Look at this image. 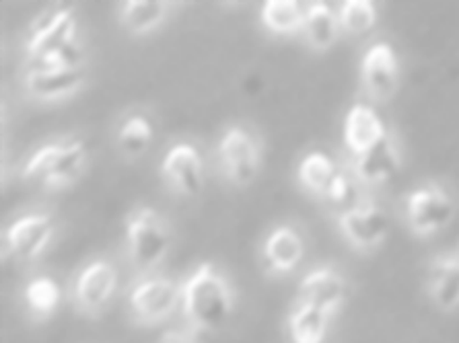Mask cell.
I'll return each instance as SVG.
<instances>
[{
    "label": "cell",
    "mask_w": 459,
    "mask_h": 343,
    "mask_svg": "<svg viewBox=\"0 0 459 343\" xmlns=\"http://www.w3.org/2000/svg\"><path fill=\"white\" fill-rule=\"evenodd\" d=\"M85 66V47L81 41L60 47L39 58L27 60V73H48V70H66Z\"/></svg>",
    "instance_id": "4316f807"
},
{
    "label": "cell",
    "mask_w": 459,
    "mask_h": 343,
    "mask_svg": "<svg viewBox=\"0 0 459 343\" xmlns=\"http://www.w3.org/2000/svg\"><path fill=\"white\" fill-rule=\"evenodd\" d=\"M457 206L447 189L427 184L412 189L404 200V216L408 228L416 236H435L455 219Z\"/></svg>",
    "instance_id": "8992f818"
},
{
    "label": "cell",
    "mask_w": 459,
    "mask_h": 343,
    "mask_svg": "<svg viewBox=\"0 0 459 343\" xmlns=\"http://www.w3.org/2000/svg\"><path fill=\"white\" fill-rule=\"evenodd\" d=\"M330 314L316 306L295 303L287 319L290 343H324L330 329Z\"/></svg>",
    "instance_id": "603a6c76"
},
{
    "label": "cell",
    "mask_w": 459,
    "mask_h": 343,
    "mask_svg": "<svg viewBox=\"0 0 459 343\" xmlns=\"http://www.w3.org/2000/svg\"><path fill=\"white\" fill-rule=\"evenodd\" d=\"M155 138L152 122L143 114H132L117 125L116 146L126 159H138L149 150Z\"/></svg>",
    "instance_id": "cb8c5ba5"
},
{
    "label": "cell",
    "mask_w": 459,
    "mask_h": 343,
    "mask_svg": "<svg viewBox=\"0 0 459 343\" xmlns=\"http://www.w3.org/2000/svg\"><path fill=\"white\" fill-rule=\"evenodd\" d=\"M23 300L27 311L38 319H48L58 311L62 303V288L52 276H36L25 284Z\"/></svg>",
    "instance_id": "d4e9b609"
},
{
    "label": "cell",
    "mask_w": 459,
    "mask_h": 343,
    "mask_svg": "<svg viewBox=\"0 0 459 343\" xmlns=\"http://www.w3.org/2000/svg\"><path fill=\"white\" fill-rule=\"evenodd\" d=\"M82 140H60L41 146L23 165V177L39 181L46 189H65L81 179L87 165Z\"/></svg>",
    "instance_id": "3957f363"
},
{
    "label": "cell",
    "mask_w": 459,
    "mask_h": 343,
    "mask_svg": "<svg viewBox=\"0 0 459 343\" xmlns=\"http://www.w3.org/2000/svg\"><path fill=\"white\" fill-rule=\"evenodd\" d=\"M120 284V271L108 259L87 263L73 282V300L76 309L87 314H100L109 306Z\"/></svg>",
    "instance_id": "30bf717a"
},
{
    "label": "cell",
    "mask_w": 459,
    "mask_h": 343,
    "mask_svg": "<svg viewBox=\"0 0 459 343\" xmlns=\"http://www.w3.org/2000/svg\"><path fill=\"white\" fill-rule=\"evenodd\" d=\"M161 175L173 192L182 198H196L206 184L203 152L192 142H176L161 160Z\"/></svg>",
    "instance_id": "8fae6325"
},
{
    "label": "cell",
    "mask_w": 459,
    "mask_h": 343,
    "mask_svg": "<svg viewBox=\"0 0 459 343\" xmlns=\"http://www.w3.org/2000/svg\"><path fill=\"white\" fill-rule=\"evenodd\" d=\"M171 3L167 0H126L120 4V23L130 35H149L169 17Z\"/></svg>",
    "instance_id": "ffe728a7"
},
{
    "label": "cell",
    "mask_w": 459,
    "mask_h": 343,
    "mask_svg": "<svg viewBox=\"0 0 459 343\" xmlns=\"http://www.w3.org/2000/svg\"><path fill=\"white\" fill-rule=\"evenodd\" d=\"M235 292L221 270L200 263L182 282V313L194 331L221 329L231 317Z\"/></svg>",
    "instance_id": "6da1fadb"
},
{
    "label": "cell",
    "mask_w": 459,
    "mask_h": 343,
    "mask_svg": "<svg viewBox=\"0 0 459 343\" xmlns=\"http://www.w3.org/2000/svg\"><path fill=\"white\" fill-rule=\"evenodd\" d=\"M54 236L56 222L50 214H23L3 230V255L19 263H31L50 249Z\"/></svg>",
    "instance_id": "52a82bcc"
},
{
    "label": "cell",
    "mask_w": 459,
    "mask_h": 343,
    "mask_svg": "<svg viewBox=\"0 0 459 343\" xmlns=\"http://www.w3.org/2000/svg\"><path fill=\"white\" fill-rule=\"evenodd\" d=\"M336 222L340 235L349 241L351 247L363 253L379 249L387 241L389 228H392L384 206L371 200H360L359 204L338 212Z\"/></svg>",
    "instance_id": "ba28073f"
},
{
    "label": "cell",
    "mask_w": 459,
    "mask_h": 343,
    "mask_svg": "<svg viewBox=\"0 0 459 343\" xmlns=\"http://www.w3.org/2000/svg\"><path fill=\"white\" fill-rule=\"evenodd\" d=\"M400 58L387 41H375L360 60V85L373 103H387L400 89Z\"/></svg>",
    "instance_id": "9c48e42d"
},
{
    "label": "cell",
    "mask_w": 459,
    "mask_h": 343,
    "mask_svg": "<svg viewBox=\"0 0 459 343\" xmlns=\"http://www.w3.org/2000/svg\"><path fill=\"white\" fill-rule=\"evenodd\" d=\"M87 82V70L66 68V70H48V73H27L25 74V90L31 99L54 103L68 99L79 93Z\"/></svg>",
    "instance_id": "e0dca14e"
},
{
    "label": "cell",
    "mask_w": 459,
    "mask_h": 343,
    "mask_svg": "<svg viewBox=\"0 0 459 343\" xmlns=\"http://www.w3.org/2000/svg\"><path fill=\"white\" fill-rule=\"evenodd\" d=\"M128 309L136 323H163L182 309V284L167 276H143L128 292Z\"/></svg>",
    "instance_id": "277c9868"
},
{
    "label": "cell",
    "mask_w": 459,
    "mask_h": 343,
    "mask_svg": "<svg viewBox=\"0 0 459 343\" xmlns=\"http://www.w3.org/2000/svg\"><path fill=\"white\" fill-rule=\"evenodd\" d=\"M389 134L385 122L377 109L368 103H354L344 117V144L352 157L373 149Z\"/></svg>",
    "instance_id": "2e32d148"
},
{
    "label": "cell",
    "mask_w": 459,
    "mask_h": 343,
    "mask_svg": "<svg viewBox=\"0 0 459 343\" xmlns=\"http://www.w3.org/2000/svg\"><path fill=\"white\" fill-rule=\"evenodd\" d=\"M346 294H349L346 278L332 265H322L301 279L295 303L311 304L333 317L346 303Z\"/></svg>",
    "instance_id": "4fadbf2b"
},
{
    "label": "cell",
    "mask_w": 459,
    "mask_h": 343,
    "mask_svg": "<svg viewBox=\"0 0 459 343\" xmlns=\"http://www.w3.org/2000/svg\"><path fill=\"white\" fill-rule=\"evenodd\" d=\"M338 19L344 33L365 35L377 23V6L371 0H346L338 4Z\"/></svg>",
    "instance_id": "484cf974"
},
{
    "label": "cell",
    "mask_w": 459,
    "mask_h": 343,
    "mask_svg": "<svg viewBox=\"0 0 459 343\" xmlns=\"http://www.w3.org/2000/svg\"><path fill=\"white\" fill-rule=\"evenodd\" d=\"M305 239L290 224H278L262 243V262L270 274L287 276L301 265Z\"/></svg>",
    "instance_id": "9a60e30c"
},
{
    "label": "cell",
    "mask_w": 459,
    "mask_h": 343,
    "mask_svg": "<svg viewBox=\"0 0 459 343\" xmlns=\"http://www.w3.org/2000/svg\"><path fill=\"white\" fill-rule=\"evenodd\" d=\"M427 292L443 313L459 309V253L437 255L427 271Z\"/></svg>",
    "instance_id": "ac0fdd59"
},
{
    "label": "cell",
    "mask_w": 459,
    "mask_h": 343,
    "mask_svg": "<svg viewBox=\"0 0 459 343\" xmlns=\"http://www.w3.org/2000/svg\"><path fill=\"white\" fill-rule=\"evenodd\" d=\"M301 33L313 50L328 52L338 41L340 33H342L338 11H333L332 6L325 3H309V11L307 17H305Z\"/></svg>",
    "instance_id": "44dd1931"
},
{
    "label": "cell",
    "mask_w": 459,
    "mask_h": 343,
    "mask_svg": "<svg viewBox=\"0 0 459 343\" xmlns=\"http://www.w3.org/2000/svg\"><path fill=\"white\" fill-rule=\"evenodd\" d=\"M124 239H126L130 263L143 276H151L165 262L173 247L169 222L149 206H141L128 214Z\"/></svg>",
    "instance_id": "7a4b0ae2"
},
{
    "label": "cell",
    "mask_w": 459,
    "mask_h": 343,
    "mask_svg": "<svg viewBox=\"0 0 459 343\" xmlns=\"http://www.w3.org/2000/svg\"><path fill=\"white\" fill-rule=\"evenodd\" d=\"M217 163L222 175L233 185L254 184L262 169V146L252 130L231 125L222 132L217 142Z\"/></svg>",
    "instance_id": "5b68a950"
},
{
    "label": "cell",
    "mask_w": 459,
    "mask_h": 343,
    "mask_svg": "<svg viewBox=\"0 0 459 343\" xmlns=\"http://www.w3.org/2000/svg\"><path fill=\"white\" fill-rule=\"evenodd\" d=\"M309 3H299V0H266L262 4V25L270 33L281 35H295L303 31L305 17H307Z\"/></svg>",
    "instance_id": "7402d4cb"
},
{
    "label": "cell",
    "mask_w": 459,
    "mask_h": 343,
    "mask_svg": "<svg viewBox=\"0 0 459 343\" xmlns=\"http://www.w3.org/2000/svg\"><path fill=\"white\" fill-rule=\"evenodd\" d=\"M344 167H340L330 155L322 150H313L301 159L297 167V179L316 198L328 200L333 184H336Z\"/></svg>",
    "instance_id": "d6986e66"
},
{
    "label": "cell",
    "mask_w": 459,
    "mask_h": 343,
    "mask_svg": "<svg viewBox=\"0 0 459 343\" xmlns=\"http://www.w3.org/2000/svg\"><path fill=\"white\" fill-rule=\"evenodd\" d=\"M76 30H79V23H76L73 9H68V6H60V9L41 15L33 23L30 39L25 44L27 60L39 58V56H46L79 41Z\"/></svg>",
    "instance_id": "7c38bea8"
},
{
    "label": "cell",
    "mask_w": 459,
    "mask_h": 343,
    "mask_svg": "<svg viewBox=\"0 0 459 343\" xmlns=\"http://www.w3.org/2000/svg\"><path fill=\"white\" fill-rule=\"evenodd\" d=\"M159 343H196V339L186 331H167Z\"/></svg>",
    "instance_id": "83f0119b"
},
{
    "label": "cell",
    "mask_w": 459,
    "mask_h": 343,
    "mask_svg": "<svg viewBox=\"0 0 459 343\" xmlns=\"http://www.w3.org/2000/svg\"><path fill=\"white\" fill-rule=\"evenodd\" d=\"M402 167V152L400 146L395 142L392 134H387L381 142H377L373 149L359 157H352L351 160V173L359 185L365 187H379L387 184L398 175Z\"/></svg>",
    "instance_id": "5bb4252c"
}]
</instances>
